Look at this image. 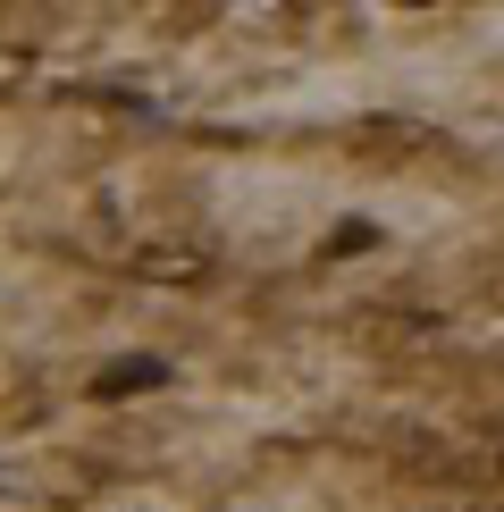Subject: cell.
<instances>
[{"label":"cell","mask_w":504,"mask_h":512,"mask_svg":"<svg viewBox=\"0 0 504 512\" xmlns=\"http://www.w3.org/2000/svg\"><path fill=\"white\" fill-rule=\"evenodd\" d=\"M152 387H168V361L160 353H135V361H110V370H101V403H118V395H152Z\"/></svg>","instance_id":"1"},{"label":"cell","mask_w":504,"mask_h":512,"mask_svg":"<svg viewBox=\"0 0 504 512\" xmlns=\"http://www.w3.org/2000/svg\"><path fill=\"white\" fill-rule=\"evenodd\" d=\"M370 244H378V227H370V219H345V227L328 236V252H370Z\"/></svg>","instance_id":"2"}]
</instances>
